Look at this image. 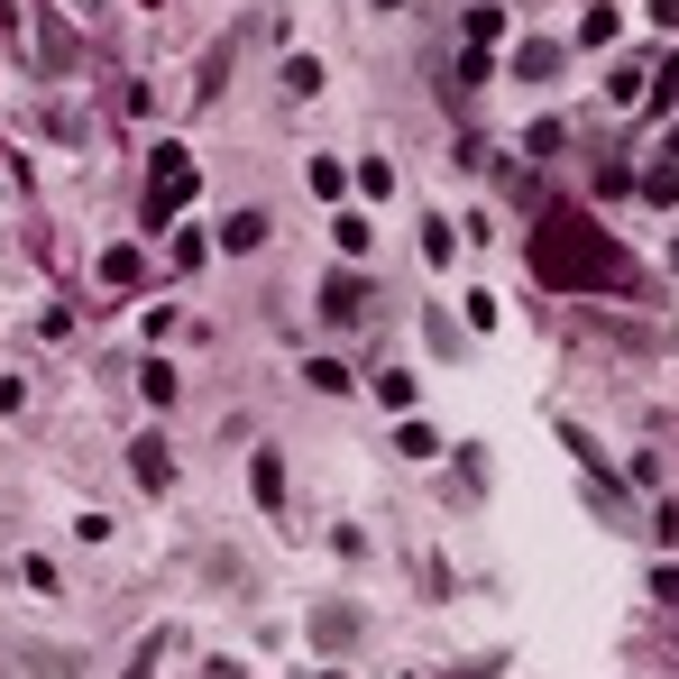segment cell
Segmentation results:
<instances>
[{
	"label": "cell",
	"mask_w": 679,
	"mask_h": 679,
	"mask_svg": "<svg viewBox=\"0 0 679 679\" xmlns=\"http://www.w3.org/2000/svg\"><path fill=\"white\" fill-rule=\"evenodd\" d=\"M533 276L560 285V294H634V257L615 240H597L588 212H552L533 230Z\"/></svg>",
	"instance_id": "obj_1"
},
{
	"label": "cell",
	"mask_w": 679,
	"mask_h": 679,
	"mask_svg": "<svg viewBox=\"0 0 679 679\" xmlns=\"http://www.w3.org/2000/svg\"><path fill=\"white\" fill-rule=\"evenodd\" d=\"M129 468H138L147 487H166L175 478V459H166V441H138V450H129Z\"/></svg>",
	"instance_id": "obj_7"
},
{
	"label": "cell",
	"mask_w": 679,
	"mask_h": 679,
	"mask_svg": "<svg viewBox=\"0 0 679 679\" xmlns=\"http://www.w3.org/2000/svg\"><path fill=\"white\" fill-rule=\"evenodd\" d=\"M101 285H111V294H138V285H147V257L138 248H101V267H92Z\"/></svg>",
	"instance_id": "obj_4"
},
{
	"label": "cell",
	"mask_w": 679,
	"mask_h": 679,
	"mask_svg": "<svg viewBox=\"0 0 679 679\" xmlns=\"http://www.w3.org/2000/svg\"><path fill=\"white\" fill-rule=\"evenodd\" d=\"M643 202H652V212H670V202H679V175L652 166V175H643Z\"/></svg>",
	"instance_id": "obj_9"
},
{
	"label": "cell",
	"mask_w": 679,
	"mask_h": 679,
	"mask_svg": "<svg viewBox=\"0 0 679 679\" xmlns=\"http://www.w3.org/2000/svg\"><path fill=\"white\" fill-rule=\"evenodd\" d=\"M156 652H166V634H147V652L129 661V679H156Z\"/></svg>",
	"instance_id": "obj_12"
},
{
	"label": "cell",
	"mask_w": 679,
	"mask_h": 679,
	"mask_svg": "<svg viewBox=\"0 0 679 679\" xmlns=\"http://www.w3.org/2000/svg\"><path fill=\"white\" fill-rule=\"evenodd\" d=\"M396 441H404V459H432V450H441V432H432V423H404Z\"/></svg>",
	"instance_id": "obj_11"
},
{
	"label": "cell",
	"mask_w": 679,
	"mask_h": 679,
	"mask_svg": "<svg viewBox=\"0 0 679 679\" xmlns=\"http://www.w3.org/2000/svg\"><path fill=\"white\" fill-rule=\"evenodd\" d=\"M257 240H267V212H230V221H221V248H240V257H248Z\"/></svg>",
	"instance_id": "obj_6"
},
{
	"label": "cell",
	"mask_w": 679,
	"mask_h": 679,
	"mask_svg": "<svg viewBox=\"0 0 679 679\" xmlns=\"http://www.w3.org/2000/svg\"><path fill=\"white\" fill-rule=\"evenodd\" d=\"M147 185H156V193H147V221H175V212H185V193H193V156L166 138V147L147 156Z\"/></svg>",
	"instance_id": "obj_2"
},
{
	"label": "cell",
	"mask_w": 679,
	"mask_h": 679,
	"mask_svg": "<svg viewBox=\"0 0 679 679\" xmlns=\"http://www.w3.org/2000/svg\"><path fill=\"white\" fill-rule=\"evenodd\" d=\"M276 478H285V468H276V450H257V505H267V514L285 505V487H276Z\"/></svg>",
	"instance_id": "obj_8"
},
{
	"label": "cell",
	"mask_w": 679,
	"mask_h": 679,
	"mask_svg": "<svg viewBox=\"0 0 679 679\" xmlns=\"http://www.w3.org/2000/svg\"><path fill=\"white\" fill-rule=\"evenodd\" d=\"M505 37V10H496V0H478V10H468V74H487V46Z\"/></svg>",
	"instance_id": "obj_3"
},
{
	"label": "cell",
	"mask_w": 679,
	"mask_h": 679,
	"mask_svg": "<svg viewBox=\"0 0 679 679\" xmlns=\"http://www.w3.org/2000/svg\"><path fill=\"white\" fill-rule=\"evenodd\" d=\"M652 10H661V19H679V0H652Z\"/></svg>",
	"instance_id": "obj_13"
},
{
	"label": "cell",
	"mask_w": 679,
	"mask_h": 679,
	"mask_svg": "<svg viewBox=\"0 0 679 679\" xmlns=\"http://www.w3.org/2000/svg\"><path fill=\"white\" fill-rule=\"evenodd\" d=\"M322 312H331V322H358V312H368V285H358V276H331V285H322Z\"/></svg>",
	"instance_id": "obj_5"
},
{
	"label": "cell",
	"mask_w": 679,
	"mask_h": 679,
	"mask_svg": "<svg viewBox=\"0 0 679 679\" xmlns=\"http://www.w3.org/2000/svg\"><path fill=\"white\" fill-rule=\"evenodd\" d=\"M312 634H322V652H340V643L358 634V615H331V606H322V615H312Z\"/></svg>",
	"instance_id": "obj_10"
},
{
	"label": "cell",
	"mask_w": 679,
	"mask_h": 679,
	"mask_svg": "<svg viewBox=\"0 0 679 679\" xmlns=\"http://www.w3.org/2000/svg\"><path fill=\"white\" fill-rule=\"evenodd\" d=\"M386 10H396V0H386Z\"/></svg>",
	"instance_id": "obj_14"
}]
</instances>
